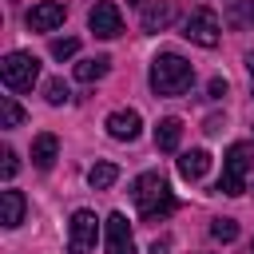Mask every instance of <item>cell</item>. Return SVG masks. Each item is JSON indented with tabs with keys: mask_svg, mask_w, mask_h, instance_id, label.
Wrapping results in <instances>:
<instances>
[{
	"mask_svg": "<svg viewBox=\"0 0 254 254\" xmlns=\"http://www.w3.org/2000/svg\"><path fill=\"white\" fill-rule=\"evenodd\" d=\"M0 115H4V127H8V131L24 123V107H20L12 95H0Z\"/></svg>",
	"mask_w": 254,
	"mask_h": 254,
	"instance_id": "obj_18",
	"label": "cell"
},
{
	"mask_svg": "<svg viewBox=\"0 0 254 254\" xmlns=\"http://www.w3.org/2000/svg\"><path fill=\"white\" fill-rule=\"evenodd\" d=\"M206 171H210V155H206L202 147H194V151H183V155H179V175H183V179L198 183Z\"/></svg>",
	"mask_w": 254,
	"mask_h": 254,
	"instance_id": "obj_13",
	"label": "cell"
},
{
	"mask_svg": "<svg viewBox=\"0 0 254 254\" xmlns=\"http://www.w3.org/2000/svg\"><path fill=\"white\" fill-rule=\"evenodd\" d=\"M210 238L214 242H234L238 238V222L234 218H214L210 222Z\"/></svg>",
	"mask_w": 254,
	"mask_h": 254,
	"instance_id": "obj_19",
	"label": "cell"
},
{
	"mask_svg": "<svg viewBox=\"0 0 254 254\" xmlns=\"http://www.w3.org/2000/svg\"><path fill=\"white\" fill-rule=\"evenodd\" d=\"M0 79L8 91H32V83L40 79V60L32 52H8L0 60Z\"/></svg>",
	"mask_w": 254,
	"mask_h": 254,
	"instance_id": "obj_4",
	"label": "cell"
},
{
	"mask_svg": "<svg viewBox=\"0 0 254 254\" xmlns=\"http://www.w3.org/2000/svg\"><path fill=\"white\" fill-rule=\"evenodd\" d=\"M250 167H254V147H250V143H230V151H226V159H222L218 190H222V194H242Z\"/></svg>",
	"mask_w": 254,
	"mask_h": 254,
	"instance_id": "obj_3",
	"label": "cell"
},
{
	"mask_svg": "<svg viewBox=\"0 0 254 254\" xmlns=\"http://www.w3.org/2000/svg\"><path fill=\"white\" fill-rule=\"evenodd\" d=\"M131 198H135L143 222H163L175 210V194H171V187H167V179L159 171H143L131 183Z\"/></svg>",
	"mask_w": 254,
	"mask_h": 254,
	"instance_id": "obj_1",
	"label": "cell"
},
{
	"mask_svg": "<svg viewBox=\"0 0 254 254\" xmlns=\"http://www.w3.org/2000/svg\"><path fill=\"white\" fill-rule=\"evenodd\" d=\"M16 167H20V163H16V151H12V147H4V163H0L4 179H12V175H16Z\"/></svg>",
	"mask_w": 254,
	"mask_h": 254,
	"instance_id": "obj_22",
	"label": "cell"
},
{
	"mask_svg": "<svg viewBox=\"0 0 254 254\" xmlns=\"http://www.w3.org/2000/svg\"><path fill=\"white\" fill-rule=\"evenodd\" d=\"M44 99H48L52 107H64V103L71 99V91H67V83H64V79H48V87H44Z\"/></svg>",
	"mask_w": 254,
	"mask_h": 254,
	"instance_id": "obj_20",
	"label": "cell"
},
{
	"mask_svg": "<svg viewBox=\"0 0 254 254\" xmlns=\"http://www.w3.org/2000/svg\"><path fill=\"white\" fill-rule=\"evenodd\" d=\"M250 254H254V242H250Z\"/></svg>",
	"mask_w": 254,
	"mask_h": 254,
	"instance_id": "obj_27",
	"label": "cell"
},
{
	"mask_svg": "<svg viewBox=\"0 0 254 254\" xmlns=\"http://www.w3.org/2000/svg\"><path fill=\"white\" fill-rule=\"evenodd\" d=\"M0 222L8 230H16L24 222V194L20 190H0Z\"/></svg>",
	"mask_w": 254,
	"mask_h": 254,
	"instance_id": "obj_14",
	"label": "cell"
},
{
	"mask_svg": "<svg viewBox=\"0 0 254 254\" xmlns=\"http://www.w3.org/2000/svg\"><path fill=\"white\" fill-rule=\"evenodd\" d=\"M115 179H119V167H115V163H95V167L87 171V183H91L95 190H107V187H115Z\"/></svg>",
	"mask_w": 254,
	"mask_h": 254,
	"instance_id": "obj_17",
	"label": "cell"
},
{
	"mask_svg": "<svg viewBox=\"0 0 254 254\" xmlns=\"http://www.w3.org/2000/svg\"><path fill=\"white\" fill-rule=\"evenodd\" d=\"M95 238H99V218L91 210H75L71 222H67V250L71 254H91Z\"/></svg>",
	"mask_w": 254,
	"mask_h": 254,
	"instance_id": "obj_6",
	"label": "cell"
},
{
	"mask_svg": "<svg viewBox=\"0 0 254 254\" xmlns=\"http://www.w3.org/2000/svg\"><path fill=\"white\" fill-rule=\"evenodd\" d=\"M56 159H60V139H56V135H48V131H44V135H36V139H32V163H36L40 171H52V167H56Z\"/></svg>",
	"mask_w": 254,
	"mask_h": 254,
	"instance_id": "obj_12",
	"label": "cell"
},
{
	"mask_svg": "<svg viewBox=\"0 0 254 254\" xmlns=\"http://www.w3.org/2000/svg\"><path fill=\"white\" fill-rule=\"evenodd\" d=\"M167 250H171V238H155L151 242V254H167Z\"/></svg>",
	"mask_w": 254,
	"mask_h": 254,
	"instance_id": "obj_24",
	"label": "cell"
},
{
	"mask_svg": "<svg viewBox=\"0 0 254 254\" xmlns=\"http://www.w3.org/2000/svg\"><path fill=\"white\" fill-rule=\"evenodd\" d=\"M139 131H143L139 111L123 107V111H111V115H107V135H111V139H119V143H135V139H139Z\"/></svg>",
	"mask_w": 254,
	"mask_h": 254,
	"instance_id": "obj_10",
	"label": "cell"
},
{
	"mask_svg": "<svg viewBox=\"0 0 254 254\" xmlns=\"http://www.w3.org/2000/svg\"><path fill=\"white\" fill-rule=\"evenodd\" d=\"M190 83H194V67L179 52H159L151 60V91L155 95H183Z\"/></svg>",
	"mask_w": 254,
	"mask_h": 254,
	"instance_id": "obj_2",
	"label": "cell"
},
{
	"mask_svg": "<svg viewBox=\"0 0 254 254\" xmlns=\"http://www.w3.org/2000/svg\"><path fill=\"white\" fill-rule=\"evenodd\" d=\"M64 16H67V8L60 0H40V4L28 8V28L32 32H52V28L64 24Z\"/></svg>",
	"mask_w": 254,
	"mask_h": 254,
	"instance_id": "obj_9",
	"label": "cell"
},
{
	"mask_svg": "<svg viewBox=\"0 0 254 254\" xmlns=\"http://www.w3.org/2000/svg\"><path fill=\"white\" fill-rule=\"evenodd\" d=\"M107 67H111V60H107V56L79 60V64H75V79H79V83H95V79H103V75H107Z\"/></svg>",
	"mask_w": 254,
	"mask_h": 254,
	"instance_id": "obj_16",
	"label": "cell"
},
{
	"mask_svg": "<svg viewBox=\"0 0 254 254\" xmlns=\"http://www.w3.org/2000/svg\"><path fill=\"white\" fill-rule=\"evenodd\" d=\"M103 242H107V254H135V238H131L127 214L111 210V214L103 218Z\"/></svg>",
	"mask_w": 254,
	"mask_h": 254,
	"instance_id": "obj_7",
	"label": "cell"
},
{
	"mask_svg": "<svg viewBox=\"0 0 254 254\" xmlns=\"http://www.w3.org/2000/svg\"><path fill=\"white\" fill-rule=\"evenodd\" d=\"M246 67H250V83H254V52L246 56Z\"/></svg>",
	"mask_w": 254,
	"mask_h": 254,
	"instance_id": "obj_25",
	"label": "cell"
},
{
	"mask_svg": "<svg viewBox=\"0 0 254 254\" xmlns=\"http://www.w3.org/2000/svg\"><path fill=\"white\" fill-rule=\"evenodd\" d=\"M75 52H79V40H75V36H64V40H52V56H56V60H71Z\"/></svg>",
	"mask_w": 254,
	"mask_h": 254,
	"instance_id": "obj_21",
	"label": "cell"
},
{
	"mask_svg": "<svg viewBox=\"0 0 254 254\" xmlns=\"http://www.w3.org/2000/svg\"><path fill=\"white\" fill-rule=\"evenodd\" d=\"M179 139H183V123H179L175 115H167V119L155 123V147H159V151H175Z\"/></svg>",
	"mask_w": 254,
	"mask_h": 254,
	"instance_id": "obj_15",
	"label": "cell"
},
{
	"mask_svg": "<svg viewBox=\"0 0 254 254\" xmlns=\"http://www.w3.org/2000/svg\"><path fill=\"white\" fill-rule=\"evenodd\" d=\"M250 20H254V8H250Z\"/></svg>",
	"mask_w": 254,
	"mask_h": 254,
	"instance_id": "obj_28",
	"label": "cell"
},
{
	"mask_svg": "<svg viewBox=\"0 0 254 254\" xmlns=\"http://www.w3.org/2000/svg\"><path fill=\"white\" fill-rule=\"evenodd\" d=\"M206 95H210V99H222V95H226V79H210Z\"/></svg>",
	"mask_w": 254,
	"mask_h": 254,
	"instance_id": "obj_23",
	"label": "cell"
},
{
	"mask_svg": "<svg viewBox=\"0 0 254 254\" xmlns=\"http://www.w3.org/2000/svg\"><path fill=\"white\" fill-rule=\"evenodd\" d=\"M87 24H91V32H95L99 40H115V36L123 32V12H119L111 0H99V4L87 12Z\"/></svg>",
	"mask_w": 254,
	"mask_h": 254,
	"instance_id": "obj_8",
	"label": "cell"
},
{
	"mask_svg": "<svg viewBox=\"0 0 254 254\" xmlns=\"http://www.w3.org/2000/svg\"><path fill=\"white\" fill-rule=\"evenodd\" d=\"M127 4H143V0H127Z\"/></svg>",
	"mask_w": 254,
	"mask_h": 254,
	"instance_id": "obj_26",
	"label": "cell"
},
{
	"mask_svg": "<svg viewBox=\"0 0 254 254\" xmlns=\"http://www.w3.org/2000/svg\"><path fill=\"white\" fill-rule=\"evenodd\" d=\"M183 36H187L190 44H198V48H218V40H222L218 12H214V8H194V12L187 16V24H183Z\"/></svg>",
	"mask_w": 254,
	"mask_h": 254,
	"instance_id": "obj_5",
	"label": "cell"
},
{
	"mask_svg": "<svg viewBox=\"0 0 254 254\" xmlns=\"http://www.w3.org/2000/svg\"><path fill=\"white\" fill-rule=\"evenodd\" d=\"M175 16H179V8H175V0H159V4H151L147 12H143V32H167L171 24H175Z\"/></svg>",
	"mask_w": 254,
	"mask_h": 254,
	"instance_id": "obj_11",
	"label": "cell"
}]
</instances>
